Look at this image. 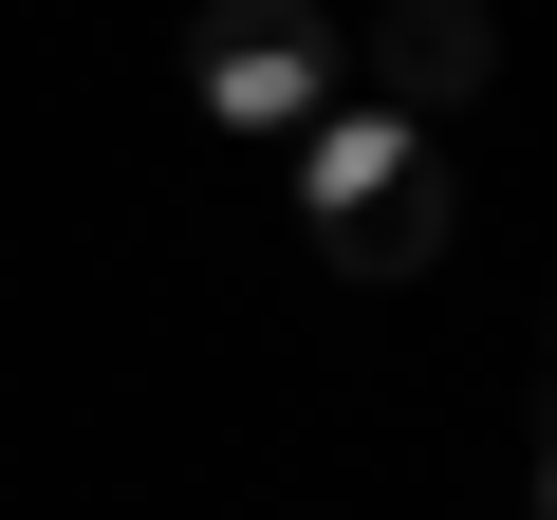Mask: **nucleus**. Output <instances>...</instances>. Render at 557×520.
I'll return each instance as SVG.
<instances>
[{
  "label": "nucleus",
  "mask_w": 557,
  "mask_h": 520,
  "mask_svg": "<svg viewBox=\"0 0 557 520\" xmlns=\"http://www.w3.org/2000/svg\"><path fill=\"white\" fill-rule=\"evenodd\" d=\"M372 112H446V94H483V0H391L372 20Z\"/></svg>",
  "instance_id": "3"
},
{
  "label": "nucleus",
  "mask_w": 557,
  "mask_h": 520,
  "mask_svg": "<svg viewBox=\"0 0 557 520\" xmlns=\"http://www.w3.org/2000/svg\"><path fill=\"white\" fill-rule=\"evenodd\" d=\"M317 75H335V38L298 20V0H205V94H223L242 131H278V112H317Z\"/></svg>",
  "instance_id": "2"
},
{
  "label": "nucleus",
  "mask_w": 557,
  "mask_h": 520,
  "mask_svg": "<svg viewBox=\"0 0 557 520\" xmlns=\"http://www.w3.org/2000/svg\"><path fill=\"white\" fill-rule=\"evenodd\" d=\"M317 205H335V260H409V242L446 223V168L409 149V112H354V131L317 149Z\"/></svg>",
  "instance_id": "1"
}]
</instances>
